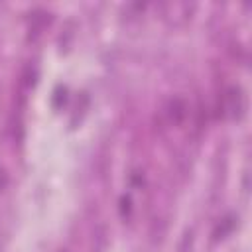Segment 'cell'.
I'll return each instance as SVG.
<instances>
[{
    "label": "cell",
    "mask_w": 252,
    "mask_h": 252,
    "mask_svg": "<svg viewBox=\"0 0 252 252\" xmlns=\"http://www.w3.org/2000/svg\"><path fill=\"white\" fill-rule=\"evenodd\" d=\"M59 252H69V250H67V248H61V250H59Z\"/></svg>",
    "instance_id": "4"
},
{
    "label": "cell",
    "mask_w": 252,
    "mask_h": 252,
    "mask_svg": "<svg viewBox=\"0 0 252 252\" xmlns=\"http://www.w3.org/2000/svg\"><path fill=\"white\" fill-rule=\"evenodd\" d=\"M232 228H234V219H232V217H226L224 220H220V222H219V226L215 228L213 236H215L217 240H219V238H224Z\"/></svg>",
    "instance_id": "3"
},
{
    "label": "cell",
    "mask_w": 252,
    "mask_h": 252,
    "mask_svg": "<svg viewBox=\"0 0 252 252\" xmlns=\"http://www.w3.org/2000/svg\"><path fill=\"white\" fill-rule=\"evenodd\" d=\"M224 110L228 112L230 118H238L244 110V94L238 87H230L226 89L224 94Z\"/></svg>",
    "instance_id": "1"
},
{
    "label": "cell",
    "mask_w": 252,
    "mask_h": 252,
    "mask_svg": "<svg viewBox=\"0 0 252 252\" xmlns=\"http://www.w3.org/2000/svg\"><path fill=\"white\" fill-rule=\"evenodd\" d=\"M165 112H167V120L171 124H181L185 120V116H187V102H185V98L173 96L167 102V110Z\"/></svg>",
    "instance_id": "2"
}]
</instances>
